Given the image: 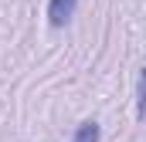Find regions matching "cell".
<instances>
[{"label":"cell","instance_id":"obj_1","mask_svg":"<svg viewBox=\"0 0 146 142\" xmlns=\"http://www.w3.org/2000/svg\"><path fill=\"white\" fill-rule=\"evenodd\" d=\"M75 7H78V0H51V3H48V20H51V27H65L75 17Z\"/></svg>","mask_w":146,"mask_h":142},{"label":"cell","instance_id":"obj_2","mask_svg":"<svg viewBox=\"0 0 146 142\" xmlns=\"http://www.w3.org/2000/svg\"><path fill=\"white\" fill-rule=\"evenodd\" d=\"M136 118L146 122V68H139V78H136Z\"/></svg>","mask_w":146,"mask_h":142},{"label":"cell","instance_id":"obj_3","mask_svg":"<svg viewBox=\"0 0 146 142\" xmlns=\"http://www.w3.org/2000/svg\"><path fill=\"white\" fill-rule=\"evenodd\" d=\"M99 122H82L78 129H75V139L72 142H99Z\"/></svg>","mask_w":146,"mask_h":142}]
</instances>
